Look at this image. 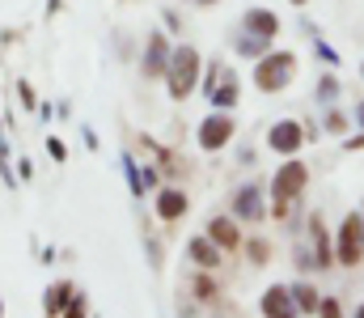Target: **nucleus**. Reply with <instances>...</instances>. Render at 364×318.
I'll return each instance as SVG.
<instances>
[{"mask_svg": "<svg viewBox=\"0 0 364 318\" xmlns=\"http://www.w3.org/2000/svg\"><path fill=\"white\" fill-rule=\"evenodd\" d=\"M195 81H199V51L191 47V43H182L170 51V68H166V85H170V98H186L191 90H195Z\"/></svg>", "mask_w": 364, "mask_h": 318, "instance_id": "nucleus-1", "label": "nucleus"}, {"mask_svg": "<svg viewBox=\"0 0 364 318\" xmlns=\"http://www.w3.org/2000/svg\"><path fill=\"white\" fill-rule=\"evenodd\" d=\"M305 183H309V166L305 161H288L279 174L272 179V200H275V208H272V216H288V204L305 191Z\"/></svg>", "mask_w": 364, "mask_h": 318, "instance_id": "nucleus-2", "label": "nucleus"}, {"mask_svg": "<svg viewBox=\"0 0 364 318\" xmlns=\"http://www.w3.org/2000/svg\"><path fill=\"white\" fill-rule=\"evenodd\" d=\"M292 73H296V55H292V51H272V55L259 60L255 85H259L263 94H275V90H284V85L292 81Z\"/></svg>", "mask_w": 364, "mask_h": 318, "instance_id": "nucleus-3", "label": "nucleus"}, {"mask_svg": "<svg viewBox=\"0 0 364 318\" xmlns=\"http://www.w3.org/2000/svg\"><path fill=\"white\" fill-rule=\"evenodd\" d=\"M360 255H364V221L356 212H348L343 225H339V250H335V259L343 267H352V263H360Z\"/></svg>", "mask_w": 364, "mask_h": 318, "instance_id": "nucleus-4", "label": "nucleus"}, {"mask_svg": "<svg viewBox=\"0 0 364 318\" xmlns=\"http://www.w3.org/2000/svg\"><path fill=\"white\" fill-rule=\"evenodd\" d=\"M208 98H212V106H220V110L237 106V98H242V85H237V77L225 64H212L208 68Z\"/></svg>", "mask_w": 364, "mask_h": 318, "instance_id": "nucleus-5", "label": "nucleus"}, {"mask_svg": "<svg viewBox=\"0 0 364 318\" xmlns=\"http://www.w3.org/2000/svg\"><path fill=\"white\" fill-rule=\"evenodd\" d=\"M229 140H233V119H229V115H208V119L199 123V149L216 153V149H225Z\"/></svg>", "mask_w": 364, "mask_h": 318, "instance_id": "nucleus-6", "label": "nucleus"}, {"mask_svg": "<svg viewBox=\"0 0 364 318\" xmlns=\"http://www.w3.org/2000/svg\"><path fill=\"white\" fill-rule=\"evenodd\" d=\"M170 43H166V34H157V30H149V43H144V77H166V68H170Z\"/></svg>", "mask_w": 364, "mask_h": 318, "instance_id": "nucleus-7", "label": "nucleus"}, {"mask_svg": "<svg viewBox=\"0 0 364 318\" xmlns=\"http://www.w3.org/2000/svg\"><path fill=\"white\" fill-rule=\"evenodd\" d=\"M267 144H272L275 153H296V149L305 144V132H301V123L279 119V123L272 127V136H267Z\"/></svg>", "mask_w": 364, "mask_h": 318, "instance_id": "nucleus-8", "label": "nucleus"}, {"mask_svg": "<svg viewBox=\"0 0 364 318\" xmlns=\"http://www.w3.org/2000/svg\"><path fill=\"white\" fill-rule=\"evenodd\" d=\"M233 216H237V221H263V216H267L263 196H259L255 183H250V187H237V196H233Z\"/></svg>", "mask_w": 364, "mask_h": 318, "instance_id": "nucleus-9", "label": "nucleus"}, {"mask_svg": "<svg viewBox=\"0 0 364 318\" xmlns=\"http://www.w3.org/2000/svg\"><path fill=\"white\" fill-rule=\"evenodd\" d=\"M259 310L267 318H288L296 314V302H292V289H284V285H272L267 293H263V302H259Z\"/></svg>", "mask_w": 364, "mask_h": 318, "instance_id": "nucleus-10", "label": "nucleus"}, {"mask_svg": "<svg viewBox=\"0 0 364 318\" xmlns=\"http://www.w3.org/2000/svg\"><path fill=\"white\" fill-rule=\"evenodd\" d=\"M208 238H212V242H216L220 250H225V246H237V242H242V233H237V225H233L229 216H212V221H208Z\"/></svg>", "mask_w": 364, "mask_h": 318, "instance_id": "nucleus-11", "label": "nucleus"}, {"mask_svg": "<svg viewBox=\"0 0 364 318\" xmlns=\"http://www.w3.org/2000/svg\"><path fill=\"white\" fill-rule=\"evenodd\" d=\"M186 255H191V259H195L199 267H220V246H216L212 238H191Z\"/></svg>", "mask_w": 364, "mask_h": 318, "instance_id": "nucleus-12", "label": "nucleus"}, {"mask_svg": "<svg viewBox=\"0 0 364 318\" xmlns=\"http://www.w3.org/2000/svg\"><path fill=\"white\" fill-rule=\"evenodd\" d=\"M246 30L250 34H263V38H275L279 34V17H275L272 9H250L246 13Z\"/></svg>", "mask_w": 364, "mask_h": 318, "instance_id": "nucleus-13", "label": "nucleus"}, {"mask_svg": "<svg viewBox=\"0 0 364 318\" xmlns=\"http://www.w3.org/2000/svg\"><path fill=\"white\" fill-rule=\"evenodd\" d=\"M186 208H191V200H186L182 191H174V187H166V191L157 196V216H161V221H178Z\"/></svg>", "mask_w": 364, "mask_h": 318, "instance_id": "nucleus-14", "label": "nucleus"}, {"mask_svg": "<svg viewBox=\"0 0 364 318\" xmlns=\"http://www.w3.org/2000/svg\"><path fill=\"white\" fill-rule=\"evenodd\" d=\"M309 242H314V255H318V267H326L335 255H331V238H326V229H322V216L314 212V221H309Z\"/></svg>", "mask_w": 364, "mask_h": 318, "instance_id": "nucleus-15", "label": "nucleus"}, {"mask_svg": "<svg viewBox=\"0 0 364 318\" xmlns=\"http://www.w3.org/2000/svg\"><path fill=\"white\" fill-rule=\"evenodd\" d=\"M68 297H73V285H68V280H60V285H51V289H47V297H43V310H47V314H64Z\"/></svg>", "mask_w": 364, "mask_h": 318, "instance_id": "nucleus-16", "label": "nucleus"}, {"mask_svg": "<svg viewBox=\"0 0 364 318\" xmlns=\"http://www.w3.org/2000/svg\"><path fill=\"white\" fill-rule=\"evenodd\" d=\"M292 302H296V314H318V293L309 285H292Z\"/></svg>", "mask_w": 364, "mask_h": 318, "instance_id": "nucleus-17", "label": "nucleus"}, {"mask_svg": "<svg viewBox=\"0 0 364 318\" xmlns=\"http://www.w3.org/2000/svg\"><path fill=\"white\" fill-rule=\"evenodd\" d=\"M267 43H272V38H263V34H250V30H246V38H237V51H242V55H263V47H267Z\"/></svg>", "mask_w": 364, "mask_h": 318, "instance_id": "nucleus-18", "label": "nucleus"}, {"mask_svg": "<svg viewBox=\"0 0 364 318\" xmlns=\"http://www.w3.org/2000/svg\"><path fill=\"white\" fill-rule=\"evenodd\" d=\"M123 170H127V183H132V196H144V174H140V166L123 153Z\"/></svg>", "mask_w": 364, "mask_h": 318, "instance_id": "nucleus-19", "label": "nucleus"}, {"mask_svg": "<svg viewBox=\"0 0 364 318\" xmlns=\"http://www.w3.org/2000/svg\"><path fill=\"white\" fill-rule=\"evenodd\" d=\"M318 314H322V318H339L343 310H339V302H335V297H326V302H318Z\"/></svg>", "mask_w": 364, "mask_h": 318, "instance_id": "nucleus-20", "label": "nucleus"}, {"mask_svg": "<svg viewBox=\"0 0 364 318\" xmlns=\"http://www.w3.org/2000/svg\"><path fill=\"white\" fill-rule=\"evenodd\" d=\"M318 94H322V102H331V98L339 94V85H335V77H322V90H318Z\"/></svg>", "mask_w": 364, "mask_h": 318, "instance_id": "nucleus-21", "label": "nucleus"}, {"mask_svg": "<svg viewBox=\"0 0 364 318\" xmlns=\"http://www.w3.org/2000/svg\"><path fill=\"white\" fill-rule=\"evenodd\" d=\"M326 127H331V132H343V127H348V119H343L339 110H331V115H326Z\"/></svg>", "mask_w": 364, "mask_h": 318, "instance_id": "nucleus-22", "label": "nucleus"}, {"mask_svg": "<svg viewBox=\"0 0 364 318\" xmlns=\"http://www.w3.org/2000/svg\"><path fill=\"white\" fill-rule=\"evenodd\" d=\"M47 153H51V157H55V161H64V157H68V153H64V144H60V140H55V136H47Z\"/></svg>", "mask_w": 364, "mask_h": 318, "instance_id": "nucleus-23", "label": "nucleus"}, {"mask_svg": "<svg viewBox=\"0 0 364 318\" xmlns=\"http://www.w3.org/2000/svg\"><path fill=\"white\" fill-rule=\"evenodd\" d=\"M64 314H85V297H68V306H64Z\"/></svg>", "mask_w": 364, "mask_h": 318, "instance_id": "nucleus-24", "label": "nucleus"}, {"mask_svg": "<svg viewBox=\"0 0 364 318\" xmlns=\"http://www.w3.org/2000/svg\"><path fill=\"white\" fill-rule=\"evenodd\" d=\"M17 94H21V106H34V90L26 81H17Z\"/></svg>", "mask_w": 364, "mask_h": 318, "instance_id": "nucleus-25", "label": "nucleus"}, {"mask_svg": "<svg viewBox=\"0 0 364 318\" xmlns=\"http://www.w3.org/2000/svg\"><path fill=\"white\" fill-rule=\"evenodd\" d=\"M356 119H360V127H364V102H356Z\"/></svg>", "mask_w": 364, "mask_h": 318, "instance_id": "nucleus-26", "label": "nucleus"}, {"mask_svg": "<svg viewBox=\"0 0 364 318\" xmlns=\"http://www.w3.org/2000/svg\"><path fill=\"white\" fill-rule=\"evenodd\" d=\"M195 4H216V0H195Z\"/></svg>", "mask_w": 364, "mask_h": 318, "instance_id": "nucleus-27", "label": "nucleus"}, {"mask_svg": "<svg viewBox=\"0 0 364 318\" xmlns=\"http://www.w3.org/2000/svg\"><path fill=\"white\" fill-rule=\"evenodd\" d=\"M292 4H309V0H292Z\"/></svg>", "mask_w": 364, "mask_h": 318, "instance_id": "nucleus-28", "label": "nucleus"}, {"mask_svg": "<svg viewBox=\"0 0 364 318\" xmlns=\"http://www.w3.org/2000/svg\"><path fill=\"white\" fill-rule=\"evenodd\" d=\"M356 314H360V318H364V306H360V310H356Z\"/></svg>", "mask_w": 364, "mask_h": 318, "instance_id": "nucleus-29", "label": "nucleus"}]
</instances>
